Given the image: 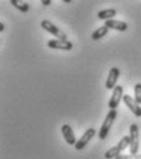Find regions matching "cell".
I'll list each match as a JSON object with an SVG mask.
<instances>
[{"mask_svg": "<svg viewBox=\"0 0 141 159\" xmlns=\"http://www.w3.org/2000/svg\"><path fill=\"white\" fill-rule=\"evenodd\" d=\"M123 101H124V104L129 107V110H130L136 117H140L141 116V106L135 101L134 98H131L130 95H124Z\"/></svg>", "mask_w": 141, "mask_h": 159, "instance_id": "cell-8", "label": "cell"}, {"mask_svg": "<svg viewBox=\"0 0 141 159\" xmlns=\"http://www.w3.org/2000/svg\"><path fill=\"white\" fill-rule=\"evenodd\" d=\"M134 94H135V101L140 105L141 104V83H138V84H135V86H134Z\"/></svg>", "mask_w": 141, "mask_h": 159, "instance_id": "cell-15", "label": "cell"}, {"mask_svg": "<svg viewBox=\"0 0 141 159\" xmlns=\"http://www.w3.org/2000/svg\"><path fill=\"white\" fill-rule=\"evenodd\" d=\"M117 15V10L115 9H106V10H102V11H100L98 14H97V16H98V19H101V20H113V17Z\"/></svg>", "mask_w": 141, "mask_h": 159, "instance_id": "cell-12", "label": "cell"}, {"mask_svg": "<svg viewBox=\"0 0 141 159\" xmlns=\"http://www.w3.org/2000/svg\"><path fill=\"white\" fill-rule=\"evenodd\" d=\"M108 27L107 26H101L100 29H97L96 31H93V34L91 35V39L93 41H98L100 39H102V37H105L107 34H108Z\"/></svg>", "mask_w": 141, "mask_h": 159, "instance_id": "cell-13", "label": "cell"}, {"mask_svg": "<svg viewBox=\"0 0 141 159\" xmlns=\"http://www.w3.org/2000/svg\"><path fill=\"white\" fill-rule=\"evenodd\" d=\"M108 29L112 30H117V31H126L128 30V24L124 21H117V20H108L106 21V25Z\"/></svg>", "mask_w": 141, "mask_h": 159, "instance_id": "cell-11", "label": "cell"}, {"mask_svg": "<svg viewBox=\"0 0 141 159\" xmlns=\"http://www.w3.org/2000/svg\"><path fill=\"white\" fill-rule=\"evenodd\" d=\"M41 2H42L44 6H48V5H50V4H52V0H42Z\"/></svg>", "mask_w": 141, "mask_h": 159, "instance_id": "cell-17", "label": "cell"}, {"mask_svg": "<svg viewBox=\"0 0 141 159\" xmlns=\"http://www.w3.org/2000/svg\"><path fill=\"white\" fill-rule=\"evenodd\" d=\"M5 30V25H4V22H0V32H2Z\"/></svg>", "mask_w": 141, "mask_h": 159, "instance_id": "cell-18", "label": "cell"}, {"mask_svg": "<svg viewBox=\"0 0 141 159\" xmlns=\"http://www.w3.org/2000/svg\"><path fill=\"white\" fill-rule=\"evenodd\" d=\"M124 91H123V86L122 85H117L115 88H114V90H113V93H112V96H110V99H109V102H108V106H109V109L110 110H115L117 107H118V105H119V102L123 100V98H124V94H123Z\"/></svg>", "mask_w": 141, "mask_h": 159, "instance_id": "cell-5", "label": "cell"}, {"mask_svg": "<svg viewBox=\"0 0 141 159\" xmlns=\"http://www.w3.org/2000/svg\"><path fill=\"white\" fill-rule=\"evenodd\" d=\"M96 134V129L95 128H88V129H86V132L80 137V139L76 142V144H75V149L76 151H82L87 144H88V142L93 138V136Z\"/></svg>", "mask_w": 141, "mask_h": 159, "instance_id": "cell-6", "label": "cell"}, {"mask_svg": "<svg viewBox=\"0 0 141 159\" xmlns=\"http://www.w3.org/2000/svg\"><path fill=\"white\" fill-rule=\"evenodd\" d=\"M10 2L12 4V6H15L17 10H20L21 12H28L30 11V5L25 1H19V0H10Z\"/></svg>", "mask_w": 141, "mask_h": 159, "instance_id": "cell-14", "label": "cell"}, {"mask_svg": "<svg viewBox=\"0 0 141 159\" xmlns=\"http://www.w3.org/2000/svg\"><path fill=\"white\" fill-rule=\"evenodd\" d=\"M129 137H130V154H138L139 152V126L136 123H133L130 126V132H129Z\"/></svg>", "mask_w": 141, "mask_h": 159, "instance_id": "cell-4", "label": "cell"}, {"mask_svg": "<svg viewBox=\"0 0 141 159\" xmlns=\"http://www.w3.org/2000/svg\"><path fill=\"white\" fill-rule=\"evenodd\" d=\"M41 26L43 30H45L47 32L52 34L54 37H57V40H62V41H68V36L66 34H64L59 27H57L54 24H52L49 20H43L41 22Z\"/></svg>", "mask_w": 141, "mask_h": 159, "instance_id": "cell-3", "label": "cell"}, {"mask_svg": "<svg viewBox=\"0 0 141 159\" xmlns=\"http://www.w3.org/2000/svg\"><path fill=\"white\" fill-rule=\"evenodd\" d=\"M119 75H120V70L117 68V67H113L109 69V73H108V77L106 80V88L109 90H114V88L117 86V81L119 79Z\"/></svg>", "mask_w": 141, "mask_h": 159, "instance_id": "cell-7", "label": "cell"}, {"mask_svg": "<svg viewBox=\"0 0 141 159\" xmlns=\"http://www.w3.org/2000/svg\"><path fill=\"white\" fill-rule=\"evenodd\" d=\"M47 46L53 49H62V51H70L72 49V43L70 41L62 40H49L47 42Z\"/></svg>", "mask_w": 141, "mask_h": 159, "instance_id": "cell-9", "label": "cell"}, {"mask_svg": "<svg viewBox=\"0 0 141 159\" xmlns=\"http://www.w3.org/2000/svg\"><path fill=\"white\" fill-rule=\"evenodd\" d=\"M117 159H141V154H120Z\"/></svg>", "mask_w": 141, "mask_h": 159, "instance_id": "cell-16", "label": "cell"}, {"mask_svg": "<svg viewBox=\"0 0 141 159\" xmlns=\"http://www.w3.org/2000/svg\"><path fill=\"white\" fill-rule=\"evenodd\" d=\"M117 119V110H110L108 114H107L106 119L103 121L101 128H100V132H98V137L100 139H106L112 126H113V122L114 120Z\"/></svg>", "mask_w": 141, "mask_h": 159, "instance_id": "cell-2", "label": "cell"}, {"mask_svg": "<svg viewBox=\"0 0 141 159\" xmlns=\"http://www.w3.org/2000/svg\"><path fill=\"white\" fill-rule=\"evenodd\" d=\"M128 147H130V137H129V136H125V137H123V138L120 139V142H119L115 147H113V148H110V149L107 151L106 154H105V158L117 159V157H119L120 153H122L124 149H126Z\"/></svg>", "mask_w": 141, "mask_h": 159, "instance_id": "cell-1", "label": "cell"}, {"mask_svg": "<svg viewBox=\"0 0 141 159\" xmlns=\"http://www.w3.org/2000/svg\"><path fill=\"white\" fill-rule=\"evenodd\" d=\"M62 133H63V137H64V139H65V142L68 144H70V146H75L76 144L77 141H76V137L74 134V131L70 127V125L64 123L62 126Z\"/></svg>", "mask_w": 141, "mask_h": 159, "instance_id": "cell-10", "label": "cell"}]
</instances>
